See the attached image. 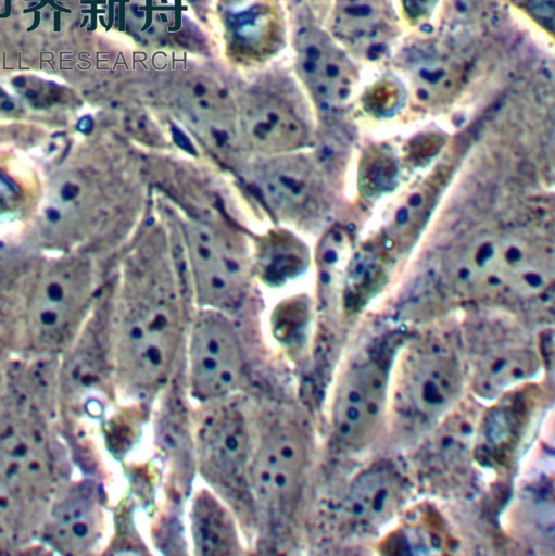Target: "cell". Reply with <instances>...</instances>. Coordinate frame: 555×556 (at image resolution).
Segmentation results:
<instances>
[{"mask_svg": "<svg viewBox=\"0 0 555 556\" xmlns=\"http://www.w3.org/2000/svg\"><path fill=\"white\" fill-rule=\"evenodd\" d=\"M185 308L166 240L149 236L134 255L116 334V358L139 391L159 387L174 365L185 332Z\"/></svg>", "mask_w": 555, "mask_h": 556, "instance_id": "cell-1", "label": "cell"}, {"mask_svg": "<svg viewBox=\"0 0 555 556\" xmlns=\"http://www.w3.org/2000/svg\"><path fill=\"white\" fill-rule=\"evenodd\" d=\"M182 232L200 307L225 313L236 307L248 282L249 263L242 243L228 230L203 220H189Z\"/></svg>", "mask_w": 555, "mask_h": 556, "instance_id": "cell-2", "label": "cell"}, {"mask_svg": "<svg viewBox=\"0 0 555 556\" xmlns=\"http://www.w3.org/2000/svg\"><path fill=\"white\" fill-rule=\"evenodd\" d=\"M187 348L190 389L198 400H220L237 390L244 374V353L225 312L201 307L191 321Z\"/></svg>", "mask_w": 555, "mask_h": 556, "instance_id": "cell-3", "label": "cell"}, {"mask_svg": "<svg viewBox=\"0 0 555 556\" xmlns=\"http://www.w3.org/2000/svg\"><path fill=\"white\" fill-rule=\"evenodd\" d=\"M238 140L261 157L298 152L308 137L300 99L288 86L267 81L237 102Z\"/></svg>", "mask_w": 555, "mask_h": 556, "instance_id": "cell-4", "label": "cell"}, {"mask_svg": "<svg viewBox=\"0 0 555 556\" xmlns=\"http://www.w3.org/2000/svg\"><path fill=\"white\" fill-rule=\"evenodd\" d=\"M308 460L307 440L293 421L282 420L263 434L252 452L247 479L256 502L272 514L291 507Z\"/></svg>", "mask_w": 555, "mask_h": 556, "instance_id": "cell-5", "label": "cell"}, {"mask_svg": "<svg viewBox=\"0 0 555 556\" xmlns=\"http://www.w3.org/2000/svg\"><path fill=\"white\" fill-rule=\"evenodd\" d=\"M225 51L242 65H260L283 47L286 25L278 0H217Z\"/></svg>", "mask_w": 555, "mask_h": 556, "instance_id": "cell-6", "label": "cell"}, {"mask_svg": "<svg viewBox=\"0 0 555 556\" xmlns=\"http://www.w3.org/2000/svg\"><path fill=\"white\" fill-rule=\"evenodd\" d=\"M297 75L323 109L342 104L356 81V68L339 43L317 25L306 22L293 35Z\"/></svg>", "mask_w": 555, "mask_h": 556, "instance_id": "cell-7", "label": "cell"}, {"mask_svg": "<svg viewBox=\"0 0 555 556\" xmlns=\"http://www.w3.org/2000/svg\"><path fill=\"white\" fill-rule=\"evenodd\" d=\"M388 371L367 359L348 370L336 390L332 426L339 440L351 446L369 442L382 420L388 395Z\"/></svg>", "mask_w": 555, "mask_h": 556, "instance_id": "cell-8", "label": "cell"}, {"mask_svg": "<svg viewBox=\"0 0 555 556\" xmlns=\"http://www.w3.org/2000/svg\"><path fill=\"white\" fill-rule=\"evenodd\" d=\"M461 390L458 364L445 352L420 351L402 365L396 402L408 417L431 421L444 414Z\"/></svg>", "mask_w": 555, "mask_h": 556, "instance_id": "cell-9", "label": "cell"}, {"mask_svg": "<svg viewBox=\"0 0 555 556\" xmlns=\"http://www.w3.org/2000/svg\"><path fill=\"white\" fill-rule=\"evenodd\" d=\"M173 104L184 123L205 143H239L237 102L218 78L207 73L184 75L174 87Z\"/></svg>", "mask_w": 555, "mask_h": 556, "instance_id": "cell-10", "label": "cell"}, {"mask_svg": "<svg viewBox=\"0 0 555 556\" xmlns=\"http://www.w3.org/2000/svg\"><path fill=\"white\" fill-rule=\"evenodd\" d=\"M89 290V274L84 265H61L46 275L28 303V320L35 336L46 343L60 342L78 320Z\"/></svg>", "mask_w": 555, "mask_h": 556, "instance_id": "cell-11", "label": "cell"}, {"mask_svg": "<svg viewBox=\"0 0 555 556\" xmlns=\"http://www.w3.org/2000/svg\"><path fill=\"white\" fill-rule=\"evenodd\" d=\"M51 454L41 425L26 414L0 421V478L16 494L42 489L51 477Z\"/></svg>", "mask_w": 555, "mask_h": 556, "instance_id": "cell-12", "label": "cell"}, {"mask_svg": "<svg viewBox=\"0 0 555 556\" xmlns=\"http://www.w3.org/2000/svg\"><path fill=\"white\" fill-rule=\"evenodd\" d=\"M205 473L218 482H231L247 477L252 456L251 438L244 416L224 408L213 415L202 428L199 440Z\"/></svg>", "mask_w": 555, "mask_h": 556, "instance_id": "cell-13", "label": "cell"}, {"mask_svg": "<svg viewBox=\"0 0 555 556\" xmlns=\"http://www.w3.org/2000/svg\"><path fill=\"white\" fill-rule=\"evenodd\" d=\"M253 178L266 204L282 220L293 222L304 215L312 199L313 178L297 152L264 156Z\"/></svg>", "mask_w": 555, "mask_h": 556, "instance_id": "cell-14", "label": "cell"}, {"mask_svg": "<svg viewBox=\"0 0 555 556\" xmlns=\"http://www.w3.org/2000/svg\"><path fill=\"white\" fill-rule=\"evenodd\" d=\"M394 18L389 0H336L331 31L336 41L362 53L379 52L393 30Z\"/></svg>", "mask_w": 555, "mask_h": 556, "instance_id": "cell-15", "label": "cell"}, {"mask_svg": "<svg viewBox=\"0 0 555 556\" xmlns=\"http://www.w3.org/2000/svg\"><path fill=\"white\" fill-rule=\"evenodd\" d=\"M403 496L400 476L388 465H375L360 473L348 494V509L353 520L365 527L388 521Z\"/></svg>", "mask_w": 555, "mask_h": 556, "instance_id": "cell-16", "label": "cell"}, {"mask_svg": "<svg viewBox=\"0 0 555 556\" xmlns=\"http://www.w3.org/2000/svg\"><path fill=\"white\" fill-rule=\"evenodd\" d=\"M190 533L198 555H235L241 552L238 528L230 510L211 491L202 489L192 498Z\"/></svg>", "mask_w": 555, "mask_h": 556, "instance_id": "cell-17", "label": "cell"}, {"mask_svg": "<svg viewBox=\"0 0 555 556\" xmlns=\"http://www.w3.org/2000/svg\"><path fill=\"white\" fill-rule=\"evenodd\" d=\"M101 528L102 511L89 491L67 496L54 510L50 523L53 542L70 553L91 547L99 539Z\"/></svg>", "mask_w": 555, "mask_h": 556, "instance_id": "cell-18", "label": "cell"}, {"mask_svg": "<svg viewBox=\"0 0 555 556\" xmlns=\"http://www.w3.org/2000/svg\"><path fill=\"white\" fill-rule=\"evenodd\" d=\"M406 71L417 93L429 100L446 96L459 78L456 63L431 49L414 52L408 59Z\"/></svg>", "mask_w": 555, "mask_h": 556, "instance_id": "cell-19", "label": "cell"}, {"mask_svg": "<svg viewBox=\"0 0 555 556\" xmlns=\"http://www.w3.org/2000/svg\"><path fill=\"white\" fill-rule=\"evenodd\" d=\"M534 357L528 352L501 353L482 368L479 379L482 391L499 392L527 377L534 370Z\"/></svg>", "mask_w": 555, "mask_h": 556, "instance_id": "cell-20", "label": "cell"}, {"mask_svg": "<svg viewBox=\"0 0 555 556\" xmlns=\"http://www.w3.org/2000/svg\"><path fill=\"white\" fill-rule=\"evenodd\" d=\"M86 186L77 177H64L51 190L43 215L49 224L67 225L85 204Z\"/></svg>", "mask_w": 555, "mask_h": 556, "instance_id": "cell-21", "label": "cell"}, {"mask_svg": "<svg viewBox=\"0 0 555 556\" xmlns=\"http://www.w3.org/2000/svg\"><path fill=\"white\" fill-rule=\"evenodd\" d=\"M16 494L0 478V539L12 530L15 518Z\"/></svg>", "mask_w": 555, "mask_h": 556, "instance_id": "cell-22", "label": "cell"}, {"mask_svg": "<svg viewBox=\"0 0 555 556\" xmlns=\"http://www.w3.org/2000/svg\"><path fill=\"white\" fill-rule=\"evenodd\" d=\"M405 8L413 16H422L430 10L433 0H403Z\"/></svg>", "mask_w": 555, "mask_h": 556, "instance_id": "cell-23", "label": "cell"}, {"mask_svg": "<svg viewBox=\"0 0 555 556\" xmlns=\"http://www.w3.org/2000/svg\"><path fill=\"white\" fill-rule=\"evenodd\" d=\"M187 1V0H186ZM188 1H193V0H188Z\"/></svg>", "mask_w": 555, "mask_h": 556, "instance_id": "cell-24", "label": "cell"}]
</instances>
